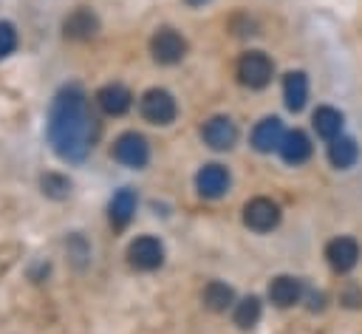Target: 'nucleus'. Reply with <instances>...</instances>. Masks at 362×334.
I'll list each match as a JSON object with an SVG mask.
<instances>
[{
    "label": "nucleus",
    "instance_id": "obj_24",
    "mask_svg": "<svg viewBox=\"0 0 362 334\" xmlns=\"http://www.w3.org/2000/svg\"><path fill=\"white\" fill-rule=\"evenodd\" d=\"M187 6H204V3H209V0H184Z\"/></svg>",
    "mask_w": 362,
    "mask_h": 334
},
{
    "label": "nucleus",
    "instance_id": "obj_7",
    "mask_svg": "<svg viewBox=\"0 0 362 334\" xmlns=\"http://www.w3.org/2000/svg\"><path fill=\"white\" fill-rule=\"evenodd\" d=\"M127 263L139 272H153L164 263V246L153 235H141L127 246Z\"/></svg>",
    "mask_w": 362,
    "mask_h": 334
},
{
    "label": "nucleus",
    "instance_id": "obj_21",
    "mask_svg": "<svg viewBox=\"0 0 362 334\" xmlns=\"http://www.w3.org/2000/svg\"><path fill=\"white\" fill-rule=\"evenodd\" d=\"M232 320L238 328H252L257 320H260V300L252 294V297H243L235 303L232 309Z\"/></svg>",
    "mask_w": 362,
    "mask_h": 334
},
{
    "label": "nucleus",
    "instance_id": "obj_4",
    "mask_svg": "<svg viewBox=\"0 0 362 334\" xmlns=\"http://www.w3.org/2000/svg\"><path fill=\"white\" fill-rule=\"evenodd\" d=\"M150 54H153V59H156L158 65H175V62H181L184 54H187V40H184L175 28L164 25V28H158V31L150 37Z\"/></svg>",
    "mask_w": 362,
    "mask_h": 334
},
{
    "label": "nucleus",
    "instance_id": "obj_16",
    "mask_svg": "<svg viewBox=\"0 0 362 334\" xmlns=\"http://www.w3.org/2000/svg\"><path fill=\"white\" fill-rule=\"evenodd\" d=\"M133 212H136V192L130 187H122L119 192H113L110 207H107V218H110L113 229H124L130 224Z\"/></svg>",
    "mask_w": 362,
    "mask_h": 334
},
{
    "label": "nucleus",
    "instance_id": "obj_12",
    "mask_svg": "<svg viewBox=\"0 0 362 334\" xmlns=\"http://www.w3.org/2000/svg\"><path fill=\"white\" fill-rule=\"evenodd\" d=\"M96 105H99L107 116H122V113L130 110L133 96H130V91H127L124 85L110 82V85H102V88L96 91Z\"/></svg>",
    "mask_w": 362,
    "mask_h": 334
},
{
    "label": "nucleus",
    "instance_id": "obj_1",
    "mask_svg": "<svg viewBox=\"0 0 362 334\" xmlns=\"http://www.w3.org/2000/svg\"><path fill=\"white\" fill-rule=\"evenodd\" d=\"M96 133L99 125L90 113L85 91L79 85L59 88L48 110V142L54 153L65 161H82L90 153Z\"/></svg>",
    "mask_w": 362,
    "mask_h": 334
},
{
    "label": "nucleus",
    "instance_id": "obj_23",
    "mask_svg": "<svg viewBox=\"0 0 362 334\" xmlns=\"http://www.w3.org/2000/svg\"><path fill=\"white\" fill-rule=\"evenodd\" d=\"M14 48H17V31H14V25H11V23L0 20V59H3V57H8Z\"/></svg>",
    "mask_w": 362,
    "mask_h": 334
},
{
    "label": "nucleus",
    "instance_id": "obj_18",
    "mask_svg": "<svg viewBox=\"0 0 362 334\" xmlns=\"http://www.w3.org/2000/svg\"><path fill=\"white\" fill-rule=\"evenodd\" d=\"M311 125H314V130H317V136H322V139H337L339 136V130H342V113L337 110V108H331V105H320L317 110H314V116H311Z\"/></svg>",
    "mask_w": 362,
    "mask_h": 334
},
{
    "label": "nucleus",
    "instance_id": "obj_10",
    "mask_svg": "<svg viewBox=\"0 0 362 334\" xmlns=\"http://www.w3.org/2000/svg\"><path fill=\"white\" fill-rule=\"evenodd\" d=\"M229 184H232V178L223 164H204L195 175V187L204 198H221L229 190Z\"/></svg>",
    "mask_w": 362,
    "mask_h": 334
},
{
    "label": "nucleus",
    "instance_id": "obj_20",
    "mask_svg": "<svg viewBox=\"0 0 362 334\" xmlns=\"http://www.w3.org/2000/svg\"><path fill=\"white\" fill-rule=\"evenodd\" d=\"M204 306H206L209 311H226L229 306H235V292H232V286H226V283H221V280L206 283V289H204Z\"/></svg>",
    "mask_w": 362,
    "mask_h": 334
},
{
    "label": "nucleus",
    "instance_id": "obj_2",
    "mask_svg": "<svg viewBox=\"0 0 362 334\" xmlns=\"http://www.w3.org/2000/svg\"><path fill=\"white\" fill-rule=\"evenodd\" d=\"M272 74H274V62L263 54V51H246L238 57V65H235V76L243 88H252V91H260L272 82Z\"/></svg>",
    "mask_w": 362,
    "mask_h": 334
},
{
    "label": "nucleus",
    "instance_id": "obj_17",
    "mask_svg": "<svg viewBox=\"0 0 362 334\" xmlns=\"http://www.w3.org/2000/svg\"><path fill=\"white\" fill-rule=\"evenodd\" d=\"M283 99L288 110H303L308 99V76L303 71H288L283 76Z\"/></svg>",
    "mask_w": 362,
    "mask_h": 334
},
{
    "label": "nucleus",
    "instance_id": "obj_19",
    "mask_svg": "<svg viewBox=\"0 0 362 334\" xmlns=\"http://www.w3.org/2000/svg\"><path fill=\"white\" fill-rule=\"evenodd\" d=\"M356 156H359V147H356L354 139H348V136L331 139V144H328V161H331L337 170H348V167L356 161Z\"/></svg>",
    "mask_w": 362,
    "mask_h": 334
},
{
    "label": "nucleus",
    "instance_id": "obj_6",
    "mask_svg": "<svg viewBox=\"0 0 362 334\" xmlns=\"http://www.w3.org/2000/svg\"><path fill=\"white\" fill-rule=\"evenodd\" d=\"M243 224L252 232H272L280 224V207L272 198L257 195V198L246 201V207H243Z\"/></svg>",
    "mask_w": 362,
    "mask_h": 334
},
{
    "label": "nucleus",
    "instance_id": "obj_14",
    "mask_svg": "<svg viewBox=\"0 0 362 334\" xmlns=\"http://www.w3.org/2000/svg\"><path fill=\"white\" fill-rule=\"evenodd\" d=\"M300 297H303V283L291 275H277L269 283V300L280 309H288V306L300 303Z\"/></svg>",
    "mask_w": 362,
    "mask_h": 334
},
{
    "label": "nucleus",
    "instance_id": "obj_9",
    "mask_svg": "<svg viewBox=\"0 0 362 334\" xmlns=\"http://www.w3.org/2000/svg\"><path fill=\"white\" fill-rule=\"evenodd\" d=\"M325 260H328V266H331L334 272L345 275V272H351V269L359 263V243H356L354 238H348V235H339V238L328 241V246H325Z\"/></svg>",
    "mask_w": 362,
    "mask_h": 334
},
{
    "label": "nucleus",
    "instance_id": "obj_11",
    "mask_svg": "<svg viewBox=\"0 0 362 334\" xmlns=\"http://www.w3.org/2000/svg\"><path fill=\"white\" fill-rule=\"evenodd\" d=\"M283 136H286L283 122H280L277 116H266V119H260V122L255 125V130H252V147H255L257 153H272V150L280 147Z\"/></svg>",
    "mask_w": 362,
    "mask_h": 334
},
{
    "label": "nucleus",
    "instance_id": "obj_13",
    "mask_svg": "<svg viewBox=\"0 0 362 334\" xmlns=\"http://www.w3.org/2000/svg\"><path fill=\"white\" fill-rule=\"evenodd\" d=\"M62 31H65V37H71V40H90V37L99 31V20H96V14H93L90 8L79 6V8H74V11L65 17Z\"/></svg>",
    "mask_w": 362,
    "mask_h": 334
},
{
    "label": "nucleus",
    "instance_id": "obj_22",
    "mask_svg": "<svg viewBox=\"0 0 362 334\" xmlns=\"http://www.w3.org/2000/svg\"><path fill=\"white\" fill-rule=\"evenodd\" d=\"M40 187H42V192L48 198H65L71 192V181L65 175H59V173H45L40 178Z\"/></svg>",
    "mask_w": 362,
    "mask_h": 334
},
{
    "label": "nucleus",
    "instance_id": "obj_3",
    "mask_svg": "<svg viewBox=\"0 0 362 334\" xmlns=\"http://www.w3.org/2000/svg\"><path fill=\"white\" fill-rule=\"evenodd\" d=\"M139 110H141L144 122H150V125H170L178 113V105H175L170 91L150 88V91H144V96L139 102Z\"/></svg>",
    "mask_w": 362,
    "mask_h": 334
},
{
    "label": "nucleus",
    "instance_id": "obj_8",
    "mask_svg": "<svg viewBox=\"0 0 362 334\" xmlns=\"http://www.w3.org/2000/svg\"><path fill=\"white\" fill-rule=\"evenodd\" d=\"M201 139L212 150H229L238 142V125L229 116H212L201 127Z\"/></svg>",
    "mask_w": 362,
    "mask_h": 334
},
{
    "label": "nucleus",
    "instance_id": "obj_15",
    "mask_svg": "<svg viewBox=\"0 0 362 334\" xmlns=\"http://www.w3.org/2000/svg\"><path fill=\"white\" fill-rule=\"evenodd\" d=\"M280 156H283V161L286 164H303V161H308L311 159V139L303 133V130H288L286 136H283V142H280Z\"/></svg>",
    "mask_w": 362,
    "mask_h": 334
},
{
    "label": "nucleus",
    "instance_id": "obj_5",
    "mask_svg": "<svg viewBox=\"0 0 362 334\" xmlns=\"http://www.w3.org/2000/svg\"><path fill=\"white\" fill-rule=\"evenodd\" d=\"M113 159L119 161V164H124V167H144L147 164V159H150V144H147V139L141 136V133H136V130H127V133H122L116 142H113Z\"/></svg>",
    "mask_w": 362,
    "mask_h": 334
}]
</instances>
